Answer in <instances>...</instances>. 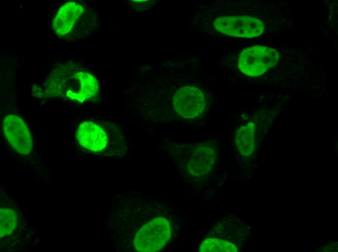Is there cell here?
<instances>
[{
    "instance_id": "obj_4",
    "label": "cell",
    "mask_w": 338,
    "mask_h": 252,
    "mask_svg": "<svg viewBox=\"0 0 338 252\" xmlns=\"http://www.w3.org/2000/svg\"><path fill=\"white\" fill-rule=\"evenodd\" d=\"M171 236V226L166 218H155L142 227L135 235V249L139 252H153L161 250Z\"/></svg>"
},
{
    "instance_id": "obj_8",
    "label": "cell",
    "mask_w": 338,
    "mask_h": 252,
    "mask_svg": "<svg viewBox=\"0 0 338 252\" xmlns=\"http://www.w3.org/2000/svg\"><path fill=\"white\" fill-rule=\"evenodd\" d=\"M3 128L7 141L18 153L27 155L31 152V134L20 117L15 115H7L3 120Z\"/></svg>"
},
{
    "instance_id": "obj_11",
    "label": "cell",
    "mask_w": 338,
    "mask_h": 252,
    "mask_svg": "<svg viewBox=\"0 0 338 252\" xmlns=\"http://www.w3.org/2000/svg\"><path fill=\"white\" fill-rule=\"evenodd\" d=\"M200 252H237V249L233 243L214 237L204 240L199 248Z\"/></svg>"
},
{
    "instance_id": "obj_7",
    "label": "cell",
    "mask_w": 338,
    "mask_h": 252,
    "mask_svg": "<svg viewBox=\"0 0 338 252\" xmlns=\"http://www.w3.org/2000/svg\"><path fill=\"white\" fill-rule=\"evenodd\" d=\"M172 104L177 113L186 119L196 118L203 111L205 98L201 90L186 86L179 89L174 94Z\"/></svg>"
},
{
    "instance_id": "obj_2",
    "label": "cell",
    "mask_w": 338,
    "mask_h": 252,
    "mask_svg": "<svg viewBox=\"0 0 338 252\" xmlns=\"http://www.w3.org/2000/svg\"><path fill=\"white\" fill-rule=\"evenodd\" d=\"M48 87L47 91L51 95L81 102L93 97L99 91L96 79L87 72L80 71L60 79L55 78Z\"/></svg>"
},
{
    "instance_id": "obj_10",
    "label": "cell",
    "mask_w": 338,
    "mask_h": 252,
    "mask_svg": "<svg viewBox=\"0 0 338 252\" xmlns=\"http://www.w3.org/2000/svg\"><path fill=\"white\" fill-rule=\"evenodd\" d=\"M255 126L252 123L241 126L237 131L235 142L239 153L244 156L251 155L255 149Z\"/></svg>"
},
{
    "instance_id": "obj_12",
    "label": "cell",
    "mask_w": 338,
    "mask_h": 252,
    "mask_svg": "<svg viewBox=\"0 0 338 252\" xmlns=\"http://www.w3.org/2000/svg\"><path fill=\"white\" fill-rule=\"evenodd\" d=\"M17 216L15 210L10 208H0V236L11 235L17 226Z\"/></svg>"
},
{
    "instance_id": "obj_1",
    "label": "cell",
    "mask_w": 338,
    "mask_h": 252,
    "mask_svg": "<svg viewBox=\"0 0 338 252\" xmlns=\"http://www.w3.org/2000/svg\"><path fill=\"white\" fill-rule=\"evenodd\" d=\"M76 138L80 145L92 153L121 156L127 149L123 129L116 120L90 119L78 126Z\"/></svg>"
},
{
    "instance_id": "obj_9",
    "label": "cell",
    "mask_w": 338,
    "mask_h": 252,
    "mask_svg": "<svg viewBox=\"0 0 338 252\" xmlns=\"http://www.w3.org/2000/svg\"><path fill=\"white\" fill-rule=\"evenodd\" d=\"M83 12V7L74 2L66 3L62 6L53 20L57 34L60 37H69Z\"/></svg>"
},
{
    "instance_id": "obj_6",
    "label": "cell",
    "mask_w": 338,
    "mask_h": 252,
    "mask_svg": "<svg viewBox=\"0 0 338 252\" xmlns=\"http://www.w3.org/2000/svg\"><path fill=\"white\" fill-rule=\"evenodd\" d=\"M217 158V153L214 146L204 143L191 147L181 161L189 174L192 176L200 177L212 169Z\"/></svg>"
},
{
    "instance_id": "obj_5",
    "label": "cell",
    "mask_w": 338,
    "mask_h": 252,
    "mask_svg": "<svg viewBox=\"0 0 338 252\" xmlns=\"http://www.w3.org/2000/svg\"><path fill=\"white\" fill-rule=\"evenodd\" d=\"M214 25L223 34L237 37H257L265 29L261 20L248 16L220 17L215 20Z\"/></svg>"
},
{
    "instance_id": "obj_3",
    "label": "cell",
    "mask_w": 338,
    "mask_h": 252,
    "mask_svg": "<svg viewBox=\"0 0 338 252\" xmlns=\"http://www.w3.org/2000/svg\"><path fill=\"white\" fill-rule=\"evenodd\" d=\"M279 59V52L274 48L255 46L241 52L238 59V67L247 76H259L274 66Z\"/></svg>"
}]
</instances>
